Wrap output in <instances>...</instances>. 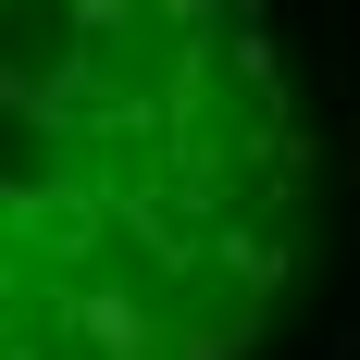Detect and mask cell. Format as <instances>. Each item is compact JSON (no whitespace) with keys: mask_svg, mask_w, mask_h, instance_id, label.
<instances>
[{"mask_svg":"<svg viewBox=\"0 0 360 360\" xmlns=\"http://www.w3.org/2000/svg\"><path fill=\"white\" fill-rule=\"evenodd\" d=\"M311 236L249 0H0V360H249Z\"/></svg>","mask_w":360,"mask_h":360,"instance_id":"1","label":"cell"}]
</instances>
